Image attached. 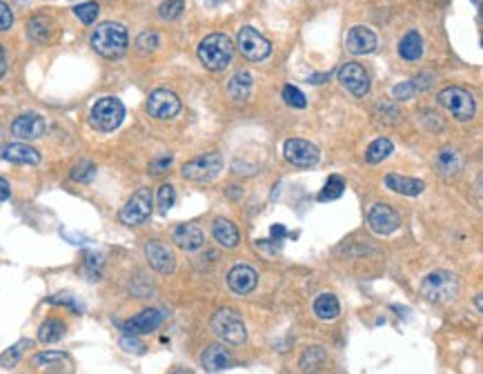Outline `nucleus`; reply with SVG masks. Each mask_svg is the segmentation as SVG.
Returning a JSON list of instances; mask_svg holds the SVG:
<instances>
[{
    "mask_svg": "<svg viewBox=\"0 0 483 374\" xmlns=\"http://www.w3.org/2000/svg\"><path fill=\"white\" fill-rule=\"evenodd\" d=\"M269 232H272V236H274L276 241H280L285 236V228H283V225H274V228L269 230Z\"/></svg>",
    "mask_w": 483,
    "mask_h": 374,
    "instance_id": "nucleus-50",
    "label": "nucleus"
},
{
    "mask_svg": "<svg viewBox=\"0 0 483 374\" xmlns=\"http://www.w3.org/2000/svg\"><path fill=\"white\" fill-rule=\"evenodd\" d=\"M367 225L374 234L388 236L401 228V219H399V214L388 205V203H374L367 212Z\"/></svg>",
    "mask_w": 483,
    "mask_h": 374,
    "instance_id": "nucleus-12",
    "label": "nucleus"
},
{
    "mask_svg": "<svg viewBox=\"0 0 483 374\" xmlns=\"http://www.w3.org/2000/svg\"><path fill=\"white\" fill-rule=\"evenodd\" d=\"M70 174L76 183H89V180H94V176H96V165L92 161H87V158H83V161H78L72 167Z\"/></svg>",
    "mask_w": 483,
    "mask_h": 374,
    "instance_id": "nucleus-33",
    "label": "nucleus"
},
{
    "mask_svg": "<svg viewBox=\"0 0 483 374\" xmlns=\"http://www.w3.org/2000/svg\"><path fill=\"white\" fill-rule=\"evenodd\" d=\"M172 163H174V158H172V156H161V158H156V161H152V163H150V174H154V176L165 174L167 169L172 167Z\"/></svg>",
    "mask_w": 483,
    "mask_h": 374,
    "instance_id": "nucleus-45",
    "label": "nucleus"
},
{
    "mask_svg": "<svg viewBox=\"0 0 483 374\" xmlns=\"http://www.w3.org/2000/svg\"><path fill=\"white\" fill-rule=\"evenodd\" d=\"M343 192H345V180L334 174L328 178V183H325V187L321 189L319 201H334V198H339Z\"/></svg>",
    "mask_w": 483,
    "mask_h": 374,
    "instance_id": "nucleus-34",
    "label": "nucleus"
},
{
    "mask_svg": "<svg viewBox=\"0 0 483 374\" xmlns=\"http://www.w3.org/2000/svg\"><path fill=\"white\" fill-rule=\"evenodd\" d=\"M256 283H258V274L252 265L239 263L228 272V286L234 294H239V297H245V294L254 292Z\"/></svg>",
    "mask_w": 483,
    "mask_h": 374,
    "instance_id": "nucleus-16",
    "label": "nucleus"
},
{
    "mask_svg": "<svg viewBox=\"0 0 483 374\" xmlns=\"http://www.w3.org/2000/svg\"><path fill=\"white\" fill-rule=\"evenodd\" d=\"M63 361H67L65 352H40L31 359V366L33 368H52V366L63 364Z\"/></svg>",
    "mask_w": 483,
    "mask_h": 374,
    "instance_id": "nucleus-35",
    "label": "nucleus"
},
{
    "mask_svg": "<svg viewBox=\"0 0 483 374\" xmlns=\"http://www.w3.org/2000/svg\"><path fill=\"white\" fill-rule=\"evenodd\" d=\"M9 196H11V187H9V183H7V178L0 176V203L7 201Z\"/></svg>",
    "mask_w": 483,
    "mask_h": 374,
    "instance_id": "nucleus-48",
    "label": "nucleus"
},
{
    "mask_svg": "<svg viewBox=\"0 0 483 374\" xmlns=\"http://www.w3.org/2000/svg\"><path fill=\"white\" fill-rule=\"evenodd\" d=\"M52 31H54V27H52V20L47 16H33L27 22V33L33 42H49Z\"/></svg>",
    "mask_w": 483,
    "mask_h": 374,
    "instance_id": "nucleus-29",
    "label": "nucleus"
},
{
    "mask_svg": "<svg viewBox=\"0 0 483 374\" xmlns=\"http://www.w3.org/2000/svg\"><path fill=\"white\" fill-rule=\"evenodd\" d=\"M0 132H3V130H0ZM0 141H3V134H0Z\"/></svg>",
    "mask_w": 483,
    "mask_h": 374,
    "instance_id": "nucleus-54",
    "label": "nucleus"
},
{
    "mask_svg": "<svg viewBox=\"0 0 483 374\" xmlns=\"http://www.w3.org/2000/svg\"><path fill=\"white\" fill-rule=\"evenodd\" d=\"M145 258L152 265V270H156L159 274H172L176 267V260L172 249L167 247L163 241H148L145 243Z\"/></svg>",
    "mask_w": 483,
    "mask_h": 374,
    "instance_id": "nucleus-15",
    "label": "nucleus"
},
{
    "mask_svg": "<svg viewBox=\"0 0 483 374\" xmlns=\"http://www.w3.org/2000/svg\"><path fill=\"white\" fill-rule=\"evenodd\" d=\"M461 292V281L454 272L434 270L421 281V294L430 303H452Z\"/></svg>",
    "mask_w": 483,
    "mask_h": 374,
    "instance_id": "nucleus-2",
    "label": "nucleus"
},
{
    "mask_svg": "<svg viewBox=\"0 0 483 374\" xmlns=\"http://www.w3.org/2000/svg\"><path fill=\"white\" fill-rule=\"evenodd\" d=\"M414 87H417V92H425L430 85H432V74H421L417 78H412Z\"/></svg>",
    "mask_w": 483,
    "mask_h": 374,
    "instance_id": "nucleus-47",
    "label": "nucleus"
},
{
    "mask_svg": "<svg viewBox=\"0 0 483 374\" xmlns=\"http://www.w3.org/2000/svg\"><path fill=\"white\" fill-rule=\"evenodd\" d=\"M103 263H105V260L100 254H87L85 256V274H89L87 276L89 281L100 276V267H103Z\"/></svg>",
    "mask_w": 483,
    "mask_h": 374,
    "instance_id": "nucleus-40",
    "label": "nucleus"
},
{
    "mask_svg": "<svg viewBox=\"0 0 483 374\" xmlns=\"http://www.w3.org/2000/svg\"><path fill=\"white\" fill-rule=\"evenodd\" d=\"M47 303H52V305H67V308L74 310L76 314L83 312V305L78 303V301L72 297V294H56V297H49V299H47Z\"/></svg>",
    "mask_w": 483,
    "mask_h": 374,
    "instance_id": "nucleus-41",
    "label": "nucleus"
},
{
    "mask_svg": "<svg viewBox=\"0 0 483 374\" xmlns=\"http://www.w3.org/2000/svg\"><path fill=\"white\" fill-rule=\"evenodd\" d=\"M212 236H214V241L223 247H237L241 243V232L239 228L234 225L232 221L228 219H216L214 225H212Z\"/></svg>",
    "mask_w": 483,
    "mask_h": 374,
    "instance_id": "nucleus-22",
    "label": "nucleus"
},
{
    "mask_svg": "<svg viewBox=\"0 0 483 374\" xmlns=\"http://www.w3.org/2000/svg\"><path fill=\"white\" fill-rule=\"evenodd\" d=\"M159 42H161L159 33H154V31H143L141 36L136 38V49H138L141 54H150V52H154L156 47H159Z\"/></svg>",
    "mask_w": 483,
    "mask_h": 374,
    "instance_id": "nucleus-38",
    "label": "nucleus"
},
{
    "mask_svg": "<svg viewBox=\"0 0 483 374\" xmlns=\"http://www.w3.org/2000/svg\"><path fill=\"white\" fill-rule=\"evenodd\" d=\"M67 325L61 319H45L38 327V341L40 343H58L61 338L65 336Z\"/></svg>",
    "mask_w": 483,
    "mask_h": 374,
    "instance_id": "nucleus-28",
    "label": "nucleus"
},
{
    "mask_svg": "<svg viewBox=\"0 0 483 374\" xmlns=\"http://www.w3.org/2000/svg\"><path fill=\"white\" fill-rule=\"evenodd\" d=\"M174 201H176V189L172 183H163L156 192V205H159L161 214H167L174 208Z\"/></svg>",
    "mask_w": 483,
    "mask_h": 374,
    "instance_id": "nucleus-32",
    "label": "nucleus"
},
{
    "mask_svg": "<svg viewBox=\"0 0 483 374\" xmlns=\"http://www.w3.org/2000/svg\"><path fill=\"white\" fill-rule=\"evenodd\" d=\"M414 94H417V87H414L412 81H403L392 89V96H395L397 100H410V98H414Z\"/></svg>",
    "mask_w": 483,
    "mask_h": 374,
    "instance_id": "nucleus-42",
    "label": "nucleus"
},
{
    "mask_svg": "<svg viewBox=\"0 0 483 374\" xmlns=\"http://www.w3.org/2000/svg\"><path fill=\"white\" fill-rule=\"evenodd\" d=\"M98 5L96 3H83V5H78L74 7V14L78 16V20L85 22V25H92V22L98 18Z\"/></svg>",
    "mask_w": 483,
    "mask_h": 374,
    "instance_id": "nucleus-39",
    "label": "nucleus"
},
{
    "mask_svg": "<svg viewBox=\"0 0 483 374\" xmlns=\"http://www.w3.org/2000/svg\"><path fill=\"white\" fill-rule=\"evenodd\" d=\"M152 210H154V203H152V192L148 187H141L136 189L134 194L129 196V201L125 205L120 208L118 212V221L122 225H143L152 217Z\"/></svg>",
    "mask_w": 483,
    "mask_h": 374,
    "instance_id": "nucleus-7",
    "label": "nucleus"
},
{
    "mask_svg": "<svg viewBox=\"0 0 483 374\" xmlns=\"http://www.w3.org/2000/svg\"><path fill=\"white\" fill-rule=\"evenodd\" d=\"M339 83L352 96L363 98L370 92V76L358 63H345L339 70Z\"/></svg>",
    "mask_w": 483,
    "mask_h": 374,
    "instance_id": "nucleus-13",
    "label": "nucleus"
},
{
    "mask_svg": "<svg viewBox=\"0 0 483 374\" xmlns=\"http://www.w3.org/2000/svg\"><path fill=\"white\" fill-rule=\"evenodd\" d=\"M145 107H148V114L152 118L167 120V118H174L178 111H181V98L174 92H170V89H154Z\"/></svg>",
    "mask_w": 483,
    "mask_h": 374,
    "instance_id": "nucleus-11",
    "label": "nucleus"
},
{
    "mask_svg": "<svg viewBox=\"0 0 483 374\" xmlns=\"http://www.w3.org/2000/svg\"><path fill=\"white\" fill-rule=\"evenodd\" d=\"M234 56V45L225 33H209L198 45V61L209 72L228 70Z\"/></svg>",
    "mask_w": 483,
    "mask_h": 374,
    "instance_id": "nucleus-3",
    "label": "nucleus"
},
{
    "mask_svg": "<svg viewBox=\"0 0 483 374\" xmlns=\"http://www.w3.org/2000/svg\"><path fill=\"white\" fill-rule=\"evenodd\" d=\"M29 345H31L29 338H22V341H18V343H14L11 348H7L5 352L0 354V366L7 368V370L16 368L18 361H20V357H22V352H25V350H27Z\"/></svg>",
    "mask_w": 483,
    "mask_h": 374,
    "instance_id": "nucleus-31",
    "label": "nucleus"
},
{
    "mask_svg": "<svg viewBox=\"0 0 483 374\" xmlns=\"http://www.w3.org/2000/svg\"><path fill=\"white\" fill-rule=\"evenodd\" d=\"M11 134L20 141H36L45 134V118L40 114H20L11 123Z\"/></svg>",
    "mask_w": 483,
    "mask_h": 374,
    "instance_id": "nucleus-18",
    "label": "nucleus"
},
{
    "mask_svg": "<svg viewBox=\"0 0 483 374\" xmlns=\"http://www.w3.org/2000/svg\"><path fill=\"white\" fill-rule=\"evenodd\" d=\"M395 152V145H392L390 139H377L374 143H370V147L365 150V161L367 163H381L386 161V158Z\"/></svg>",
    "mask_w": 483,
    "mask_h": 374,
    "instance_id": "nucleus-30",
    "label": "nucleus"
},
{
    "mask_svg": "<svg viewBox=\"0 0 483 374\" xmlns=\"http://www.w3.org/2000/svg\"><path fill=\"white\" fill-rule=\"evenodd\" d=\"M237 47L245 56L247 61H265L269 54H272V45L265 36H261L254 27H241L239 36H237Z\"/></svg>",
    "mask_w": 483,
    "mask_h": 374,
    "instance_id": "nucleus-9",
    "label": "nucleus"
},
{
    "mask_svg": "<svg viewBox=\"0 0 483 374\" xmlns=\"http://www.w3.org/2000/svg\"><path fill=\"white\" fill-rule=\"evenodd\" d=\"M377 33L372 29H367L363 25H356L352 27L350 31H347L345 36V49L350 54H356V56H363V54H372L377 49Z\"/></svg>",
    "mask_w": 483,
    "mask_h": 374,
    "instance_id": "nucleus-17",
    "label": "nucleus"
},
{
    "mask_svg": "<svg viewBox=\"0 0 483 374\" xmlns=\"http://www.w3.org/2000/svg\"><path fill=\"white\" fill-rule=\"evenodd\" d=\"M283 100H285L290 107H296V109H303V107L308 105L306 96H303V92H301L299 87H294V85H285L283 87Z\"/></svg>",
    "mask_w": 483,
    "mask_h": 374,
    "instance_id": "nucleus-37",
    "label": "nucleus"
},
{
    "mask_svg": "<svg viewBox=\"0 0 483 374\" xmlns=\"http://www.w3.org/2000/svg\"><path fill=\"white\" fill-rule=\"evenodd\" d=\"M434 165L443 176H452L459 172V167H461V156H459L454 147H443V150L436 154Z\"/></svg>",
    "mask_w": 483,
    "mask_h": 374,
    "instance_id": "nucleus-27",
    "label": "nucleus"
},
{
    "mask_svg": "<svg viewBox=\"0 0 483 374\" xmlns=\"http://www.w3.org/2000/svg\"><path fill=\"white\" fill-rule=\"evenodd\" d=\"M374 114L381 118V116H383V114H388L383 120L386 123H397L399 118H401V111L395 107V105H392V103H377V107H374Z\"/></svg>",
    "mask_w": 483,
    "mask_h": 374,
    "instance_id": "nucleus-43",
    "label": "nucleus"
},
{
    "mask_svg": "<svg viewBox=\"0 0 483 374\" xmlns=\"http://www.w3.org/2000/svg\"><path fill=\"white\" fill-rule=\"evenodd\" d=\"M183 9H185L183 0H165V3H161V7H159V16L163 20H174L183 14Z\"/></svg>",
    "mask_w": 483,
    "mask_h": 374,
    "instance_id": "nucleus-36",
    "label": "nucleus"
},
{
    "mask_svg": "<svg viewBox=\"0 0 483 374\" xmlns=\"http://www.w3.org/2000/svg\"><path fill=\"white\" fill-rule=\"evenodd\" d=\"M163 321H165V312L163 310L148 308V310L138 312L136 316H132V319H127L125 323H122V330H125V334H132V336L150 334L154 330H159Z\"/></svg>",
    "mask_w": 483,
    "mask_h": 374,
    "instance_id": "nucleus-14",
    "label": "nucleus"
},
{
    "mask_svg": "<svg viewBox=\"0 0 483 374\" xmlns=\"http://www.w3.org/2000/svg\"><path fill=\"white\" fill-rule=\"evenodd\" d=\"M207 3H209V5H216V3H221V0H207Z\"/></svg>",
    "mask_w": 483,
    "mask_h": 374,
    "instance_id": "nucleus-53",
    "label": "nucleus"
},
{
    "mask_svg": "<svg viewBox=\"0 0 483 374\" xmlns=\"http://www.w3.org/2000/svg\"><path fill=\"white\" fill-rule=\"evenodd\" d=\"M399 56L403 61H419L423 56V38L419 31H408L399 42Z\"/></svg>",
    "mask_w": 483,
    "mask_h": 374,
    "instance_id": "nucleus-25",
    "label": "nucleus"
},
{
    "mask_svg": "<svg viewBox=\"0 0 483 374\" xmlns=\"http://www.w3.org/2000/svg\"><path fill=\"white\" fill-rule=\"evenodd\" d=\"M386 187L397 192V194L403 196H419L425 183L419 178H410V176H401V174H388L386 176Z\"/></svg>",
    "mask_w": 483,
    "mask_h": 374,
    "instance_id": "nucleus-23",
    "label": "nucleus"
},
{
    "mask_svg": "<svg viewBox=\"0 0 483 374\" xmlns=\"http://www.w3.org/2000/svg\"><path fill=\"white\" fill-rule=\"evenodd\" d=\"M223 169V158L219 152H209L198 158H192L189 163L183 165L181 174L187 180H194V183H207V180L216 178L219 172Z\"/></svg>",
    "mask_w": 483,
    "mask_h": 374,
    "instance_id": "nucleus-8",
    "label": "nucleus"
},
{
    "mask_svg": "<svg viewBox=\"0 0 483 374\" xmlns=\"http://www.w3.org/2000/svg\"><path fill=\"white\" fill-rule=\"evenodd\" d=\"M7 72V61H5V52H3V45H0V78L5 76Z\"/></svg>",
    "mask_w": 483,
    "mask_h": 374,
    "instance_id": "nucleus-51",
    "label": "nucleus"
},
{
    "mask_svg": "<svg viewBox=\"0 0 483 374\" xmlns=\"http://www.w3.org/2000/svg\"><path fill=\"white\" fill-rule=\"evenodd\" d=\"M339 312H341V305H339V299H336L334 294L323 292L314 299V314H317L321 321H332L339 316Z\"/></svg>",
    "mask_w": 483,
    "mask_h": 374,
    "instance_id": "nucleus-26",
    "label": "nucleus"
},
{
    "mask_svg": "<svg viewBox=\"0 0 483 374\" xmlns=\"http://www.w3.org/2000/svg\"><path fill=\"white\" fill-rule=\"evenodd\" d=\"M129 36L127 29L120 22H100L92 33V47L103 56V59H120L127 52Z\"/></svg>",
    "mask_w": 483,
    "mask_h": 374,
    "instance_id": "nucleus-1",
    "label": "nucleus"
},
{
    "mask_svg": "<svg viewBox=\"0 0 483 374\" xmlns=\"http://www.w3.org/2000/svg\"><path fill=\"white\" fill-rule=\"evenodd\" d=\"M212 332H214L221 341L232 343V345H241L245 343L247 338V330H245V323L241 319V314L232 308H221L212 314V321H209Z\"/></svg>",
    "mask_w": 483,
    "mask_h": 374,
    "instance_id": "nucleus-4",
    "label": "nucleus"
},
{
    "mask_svg": "<svg viewBox=\"0 0 483 374\" xmlns=\"http://www.w3.org/2000/svg\"><path fill=\"white\" fill-rule=\"evenodd\" d=\"M11 25H14V14H11L9 5L0 0V31L11 29Z\"/></svg>",
    "mask_w": 483,
    "mask_h": 374,
    "instance_id": "nucleus-46",
    "label": "nucleus"
},
{
    "mask_svg": "<svg viewBox=\"0 0 483 374\" xmlns=\"http://www.w3.org/2000/svg\"><path fill=\"white\" fill-rule=\"evenodd\" d=\"M232 364V354L228 348H223L221 343H214V345H207L203 350V354H200V366H203L207 372H221L225 370L228 366Z\"/></svg>",
    "mask_w": 483,
    "mask_h": 374,
    "instance_id": "nucleus-20",
    "label": "nucleus"
},
{
    "mask_svg": "<svg viewBox=\"0 0 483 374\" xmlns=\"http://www.w3.org/2000/svg\"><path fill=\"white\" fill-rule=\"evenodd\" d=\"M170 374H192V372H187V370H174V372H170Z\"/></svg>",
    "mask_w": 483,
    "mask_h": 374,
    "instance_id": "nucleus-52",
    "label": "nucleus"
},
{
    "mask_svg": "<svg viewBox=\"0 0 483 374\" xmlns=\"http://www.w3.org/2000/svg\"><path fill=\"white\" fill-rule=\"evenodd\" d=\"M252 87H254V78L250 72H237L228 83V92L230 98L237 100V103H243V100L250 98L252 94Z\"/></svg>",
    "mask_w": 483,
    "mask_h": 374,
    "instance_id": "nucleus-24",
    "label": "nucleus"
},
{
    "mask_svg": "<svg viewBox=\"0 0 483 374\" xmlns=\"http://www.w3.org/2000/svg\"><path fill=\"white\" fill-rule=\"evenodd\" d=\"M328 78H332V72H330V74H312V76L308 78V83H310V85H321V83L328 81Z\"/></svg>",
    "mask_w": 483,
    "mask_h": 374,
    "instance_id": "nucleus-49",
    "label": "nucleus"
},
{
    "mask_svg": "<svg viewBox=\"0 0 483 374\" xmlns=\"http://www.w3.org/2000/svg\"><path fill=\"white\" fill-rule=\"evenodd\" d=\"M439 105L445 107L457 120H470L475 118V111H477V103H475V96L468 92L464 87H445L436 96Z\"/></svg>",
    "mask_w": 483,
    "mask_h": 374,
    "instance_id": "nucleus-6",
    "label": "nucleus"
},
{
    "mask_svg": "<svg viewBox=\"0 0 483 374\" xmlns=\"http://www.w3.org/2000/svg\"><path fill=\"white\" fill-rule=\"evenodd\" d=\"M122 118H125V105L114 96L100 98L92 107V114H89V123L98 132H114L116 127H120Z\"/></svg>",
    "mask_w": 483,
    "mask_h": 374,
    "instance_id": "nucleus-5",
    "label": "nucleus"
},
{
    "mask_svg": "<svg viewBox=\"0 0 483 374\" xmlns=\"http://www.w3.org/2000/svg\"><path fill=\"white\" fill-rule=\"evenodd\" d=\"M172 239H174V243L178 247L185 249V252H196V249H200L205 245V234L194 223L178 225V228L174 230V234H172Z\"/></svg>",
    "mask_w": 483,
    "mask_h": 374,
    "instance_id": "nucleus-19",
    "label": "nucleus"
},
{
    "mask_svg": "<svg viewBox=\"0 0 483 374\" xmlns=\"http://www.w3.org/2000/svg\"><path fill=\"white\" fill-rule=\"evenodd\" d=\"M0 156H3L5 161H9V163H20V165H36L40 161V154L33 150L31 145H25V143L5 145L3 152H0Z\"/></svg>",
    "mask_w": 483,
    "mask_h": 374,
    "instance_id": "nucleus-21",
    "label": "nucleus"
},
{
    "mask_svg": "<svg viewBox=\"0 0 483 374\" xmlns=\"http://www.w3.org/2000/svg\"><path fill=\"white\" fill-rule=\"evenodd\" d=\"M120 348L125 350V352H134V354H143L145 352V345L138 341L136 336H132V334H125L120 338Z\"/></svg>",
    "mask_w": 483,
    "mask_h": 374,
    "instance_id": "nucleus-44",
    "label": "nucleus"
},
{
    "mask_svg": "<svg viewBox=\"0 0 483 374\" xmlns=\"http://www.w3.org/2000/svg\"><path fill=\"white\" fill-rule=\"evenodd\" d=\"M283 156L290 165L301 167V169H308L314 167L319 163L321 152L317 145H312L310 141H303V139H287L283 143Z\"/></svg>",
    "mask_w": 483,
    "mask_h": 374,
    "instance_id": "nucleus-10",
    "label": "nucleus"
}]
</instances>
